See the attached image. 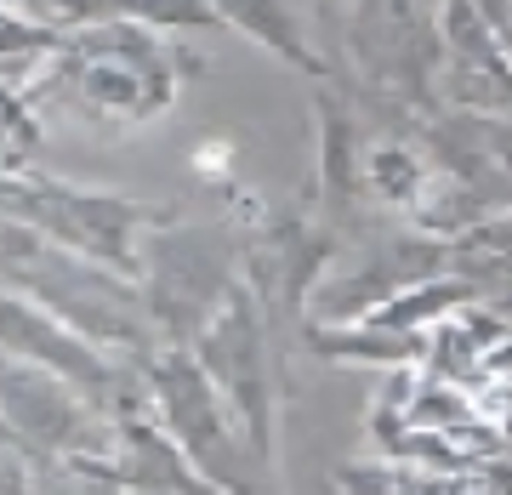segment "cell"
<instances>
[{
	"mask_svg": "<svg viewBox=\"0 0 512 495\" xmlns=\"http://www.w3.org/2000/svg\"><path fill=\"white\" fill-rule=\"evenodd\" d=\"M35 495H120V484H114V478L103 473V467H92V461L63 456V467L40 478Z\"/></svg>",
	"mask_w": 512,
	"mask_h": 495,
	"instance_id": "7c38bea8",
	"label": "cell"
},
{
	"mask_svg": "<svg viewBox=\"0 0 512 495\" xmlns=\"http://www.w3.org/2000/svg\"><path fill=\"white\" fill-rule=\"evenodd\" d=\"M148 393L160 404L165 433L183 444L194 473L217 495H285L279 490V467H268L245 444V433L228 416V404L217 399L211 376L200 370V359L188 348H171L160 359H148Z\"/></svg>",
	"mask_w": 512,
	"mask_h": 495,
	"instance_id": "7a4b0ae2",
	"label": "cell"
},
{
	"mask_svg": "<svg viewBox=\"0 0 512 495\" xmlns=\"http://www.w3.org/2000/svg\"><path fill=\"white\" fill-rule=\"evenodd\" d=\"M0 348L29 359V365H46L52 376H63L92 410H109V404L131 410L126 376L109 365V353L97 348V342H86L80 330H69L57 313H46L35 296L0 291Z\"/></svg>",
	"mask_w": 512,
	"mask_h": 495,
	"instance_id": "8992f818",
	"label": "cell"
},
{
	"mask_svg": "<svg viewBox=\"0 0 512 495\" xmlns=\"http://www.w3.org/2000/svg\"><path fill=\"white\" fill-rule=\"evenodd\" d=\"M143 308L160 319L177 348H188L205 330V319L234 291V239L200 234V228H148V257H137Z\"/></svg>",
	"mask_w": 512,
	"mask_h": 495,
	"instance_id": "277c9868",
	"label": "cell"
},
{
	"mask_svg": "<svg viewBox=\"0 0 512 495\" xmlns=\"http://www.w3.org/2000/svg\"><path fill=\"white\" fill-rule=\"evenodd\" d=\"M353 57L365 63V74L376 86L393 92H421L427 69H433V18H421L410 0H365L353 18Z\"/></svg>",
	"mask_w": 512,
	"mask_h": 495,
	"instance_id": "ba28073f",
	"label": "cell"
},
{
	"mask_svg": "<svg viewBox=\"0 0 512 495\" xmlns=\"http://www.w3.org/2000/svg\"><path fill=\"white\" fill-rule=\"evenodd\" d=\"M0 444H6V450H18V439H12V427L0 422Z\"/></svg>",
	"mask_w": 512,
	"mask_h": 495,
	"instance_id": "4fadbf2b",
	"label": "cell"
},
{
	"mask_svg": "<svg viewBox=\"0 0 512 495\" xmlns=\"http://www.w3.org/2000/svg\"><path fill=\"white\" fill-rule=\"evenodd\" d=\"M0 422L12 427V439L40 450V456H92V444L109 433L92 422V404L63 376L6 348H0Z\"/></svg>",
	"mask_w": 512,
	"mask_h": 495,
	"instance_id": "52a82bcc",
	"label": "cell"
},
{
	"mask_svg": "<svg viewBox=\"0 0 512 495\" xmlns=\"http://www.w3.org/2000/svg\"><path fill=\"white\" fill-rule=\"evenodd\" d=\"M365 177H370V188H376V200H387V205H416L421 194H427V165H421L404 143L370 148Z\"/></svg>",
	"mask_w": 512,
	"mask_h": 495,
	"instance_id": "8fae6325",
	"label": "cell"
},
{
	"mask_svg": "<svg viewBox=\"0 0 512 495\" xmlns=\"http://www.w3.org/2000/svg\"><path fill=\"white\" fill-rule=\"evenodd\" d=\"M319 137H325V194L330 205H348L359 188V165H353V120L342 103H330V92H319Z\"/></svg>",
	"mask_w": 512,
	"mask_h": 495,
	"instance_id": "30bf717a",
	"label": "cell"
},
{
	"mask_svg": "<svg viewBox=\"0 0 512 495\" xmlns=\"http://www.w3.org/2000/svg\"><path fill=\"white\" fill-rule=\"evenodd\" d=\"M205 6L217 12V23L251 35L256 46H268L279 63H291V69H302V74H325L319 52H313L308 35H302V18H296L291 0H205Z\"/></svg>",
	"mask_w": 512,
	"mask_h": 495,
	"instance_id": "9c48e42d",
	"label": "cell"
},
{
	"mask_svg": "<svg viewBox=\"0 0 512 495\" xmlns=\"http://www.w3.org/2000/svg\"><path fill=\"white\" fill-rule=\"evenodd\" d=\"M194 359L211 376L217 399L228 404L234 427L245 433L256 456L279 467V376H274V342H268V313L251 296V285H234L222 308L194 336Z\"/></svg>",
	"mask_w": 512,
	"mask_h": 495,
	"instance_id": "3957f363",
	"label": "cell"
},
{
	"mask_svg": "<svg viewBox=\"0 0 512 495\" xmlns=\"http://www.w3.org/2000/svg\"><path fill=\"white\" fill-rule=\"evenodd\" d=\"M52 57L74 80V97L109 126H143V120L171 109V97H177V57L148 23H86V29L63 35Z\"/></svg>",
	"mask_w": 512,
	"mask_h": 495,
	"instance_id": "6da1fadb",
	"label": "cell"
},
{
	"mask_svg": "<svg viewBox=\"0 0 512 495\" xmlns=\"http://www.w3.org/2000/svg\"><path fill=\"white\" fill-rule=\"evenodd\" d=\"M0 205L18 211L52 245H63L86 262H103L120 279H137V245L131 239L143 234L148 222H160V211H148V205H131L120 194H80V188L46 183V177H29L23 188L0 183Z\"/></svg>",
	"mask_w": 512,
	"mask_h": 495,
	"instance_id": "5b68a950",
	"label": "cell"
}]
</instances>
